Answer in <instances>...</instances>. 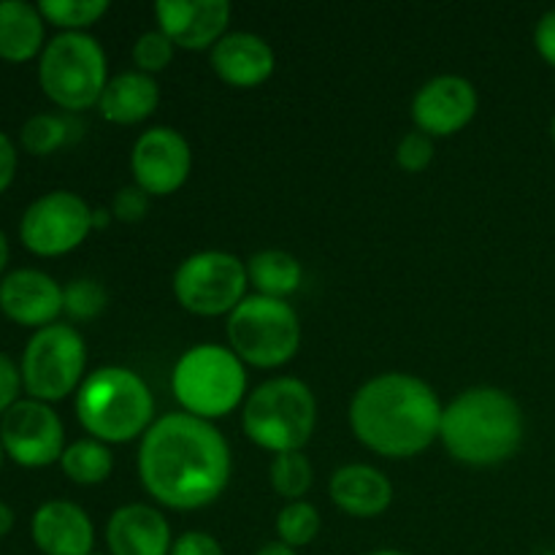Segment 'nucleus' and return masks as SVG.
<instances>
[{"mask_svg":"<svg viewBox=\"0 0 555 555\" xmlns=\"http://www.w3.org/2000/svg\"><path fill=\"white\" fill-rule=\"evenodd\" d=\"M366 555H410V553L393 551V547H383V551H372V553H366Z\"/></svg>","mask_w":555,"mask_h":555,"instance_id":"obj_41","label":"nucleus"},{"mask_svg":"<svg viewBox=\"0 0 555 555\" xmlns=\"http://www.w3.org/2000/svg\"><path fill=\"white\" fill-rule=\"evenodd\" d=\"M255 555H298V551H293V547L282 545V542L276 540V542H269V545L260 547V551Z\"/></svg>","mask_w":555,"mask_h":555,"instance_id":"obj_38","label":"nucleus"},{"mask_svg":"<svg viewBox=\"0 0 555 555\" xmlns=\"http://www.w3.org/2000/svg\"><path fill=\"white\" fill-rule=\"evenodd\" d=\"M249 285L255 287L258 296L280 298L287 301V296L301 287L304 269L301 260L285 249H260L247 260Z\"/></svg>","mask_w":555,"mask_h":555,"instance_id":"obj_23","label":"nucleus"},{"mask_svg":"<svg viewBox=\"0 0 555 555\" xmlns=\"http://www.w3.org/2000/svg\"><path fill=\"white\" fill-rule=\"evenodd\" d=\"M480 108L477 87L466 76L442 74L428 79L412 98V122L415 130L431 139H448L461 133Z\"/></svg>","mask_w":555,"mask_h":555,"instance_id":"obj_14","label":"nucleus"},{"mask_svg":"<svg viewBox=\"0 0 555 555\" xmlns=\"http://www.w3.org/2000/svg\"><path fill=\"white\" fill-rule=\"evenodd\" d=\"M33 545L43 555H90L95 551V526L85 507L65 499H49L33 513Z\"/></svg>","mask_w":555,"mask_h":555,"instance_id":"obj_18","label":"nucleus"},{"mask_svg":"<svg viewBox=\"0 0 555 555\" xmlns=\"http://www.w3.org/2000/svg\"><path fill=\"white\" fill-rule=\"evenodd\" d=\"M157 30L166 33L177 49L204 52L215 49L228 33L231 3L228 0H160L155 5Z\"/></svg>","mask_w":555,"mask_h":555,"instance_id":"obj_16","label":"nucleus"},{"mask_svg":"<svg viewBox=\"0 0 555 555\" xmlns=\"http://www.w3.org/2000/svg\"><path fill=\"white\" fill-rule=\"evenodd\" d=\"M551 139H553V144H555V114H553V119H551Z\"/></svg>","mask_w":555,"mask_h":555,"instance_id":"obj_42","label":"nucleus"},{"mask_svg":"<svg viewBox=\"0 0 555 555\" xmlns=\"http://www.w3.org/2000/svg\"><path fill=\"white\" fill-rule=\"evenodd\" d=\"M0 444L5 459L25 469L60 464L65 453V426L52 404L20 399L0 417Z\"/></svg>","mask_w":555,"mask_h":555,"instance_id":"obj_12","label":"nucleus"},{"mask_svg":"<svg viewBox=\"0 0 555 555\" xmlns=\"http://www.w3.org/2000/svg\"><path fill=\"white\" fill-rule=\"evenodd\" d=\"M160 106V85L141 70H122L112 76L98 101V114L112 125H139Z\"/></svg>","mask_w":555,"mask_h":555,"instance_id":"obj_21","label":"nucleus"},{"mask_svg":"<svg viewBox=\"0 0 555 555\" xmlns=\"http://www.w3.org/2000/svg\"><path fill=\"white\" fill-rule=\"evenodd\" d=\"M274 529L282 545L298 551V547H307L318 540L320 529H323V518H320L318 507L312 502L301 499V502H287L280 509Z\"/></svg>","mask_w":555,"mask_h":555,"instance_id":"obj_27","label":"nucleus"},{"mask_svg":"<svg viewBox=\"0 0 555 555\" xmlns=\"http://www.w3.org/2000/svg\"><path fill=\"white\" fill-rule=\"evenodd\" d=\"M328 496L350 518H379L393 504V482L369 464H347L331 475Z\"/></svg>","mask_w":555,"mask_h":555,"instance_id":"obj_20","label":"nucleus"},{"mask_svg":"<svg viewBox=\"0 0 555 555\" xmlns=\"http://www.w3.org/2000/svg\"><path fill=\"white\" fill-rule=\"evenodd\" d=\"M0 312L22 328L41 331L63 314V285L47 271L14 269L0 280Z\"/></svg>","mask_w":555,"mask_h":555,"instance_id":"obj_15","label":"nucleus"},{"mask_svg":"<svg viewBox=\"0 0 555 555\" xmlns=\"http://www.w3.org/2000/svg\"><path fill=\"white\" fill-rule=\"evenodd\" d=\"M225 334L244 366L280 369L301 347V318L287 301L253 293L228 314Z\"/></svg>","mask_w":555,"mask_h":555,"instance_id":"obj_8","label":"nucleus"},{"mask_svg":"<svg viewBox=\"0 0 555 555\" xmlns=\"http://www.w3.org/2000/svg\"><path fill=\"white\" fill-rule=\"evenodd\" d=\"M444 404L426 379L404 372L377 374L350 401L358 442L390 461L415 459L439 439Z\"/></svg>","mask_w":555,"mask_h":555,"instance_id":"obj_2","label":"nucleus"},{"mask_svg":"<svg viewBox=\"0 0 555 555\" xmlns=\"http://www.w3.org/2000/svg\"><path fill=\"white\" fill-rule=\"evenodd\" d=\"M171 555H225L220 542L206 531H184L173 540Z\"/></svg>","mask_w":555,"mask_h":555,"instance_id":"obj_34","label":"nucleus"},{"mask_svg":"<svg viewBox=\"0 0 555 555\" xmlns=\"http://www.w3.org/2000/svg\"><path fill=\"white\" fill-rule=\"evenodd\" d=\"M65 141H68V122L57 117V114H33L30 119H25L20 130L22 150L36 157L54 155Z\"/></svg>","mask_w":555,"mask_h":555,"instance_id":"obj_28","label":"nucleus"},{"mask_svg":"<svg viewBox=\"0 0 555 555\" xmlns=\"http://www.w3.org/2000/svg\"><path fill=\"white\" fill-rule=\"evenodd\" d=\"M534 47L540 57L555 68V9L540 16L534 27Z\"/></svg>","mask_w":555,"mask_h":555,"instance_id":"obj_35","label":"nucleus"},{"mask_svg":"<svg viewBox=\"0 0 555 555\" xmlns=\"http://www.w3.org/2000/svg\"><path fill=\"white\" fill-rule=\"evenodd\" d=\"M269 482L276 496L287 499V502H301L314 482L312 461L304 455V450L274 455L269 466Z\"/></svg>","mask_w":555,"mask_h":555,"instance_id":"obj_25","label":"nucleus"},{"mask_svg":"<svg viewBox=\"0 0 555 555\" xmlns=\"http://www.w3.org/2000/svg\"><path fill=\"white\" fill-rule=\"evenodd\" d=\"M14 509L9 507L5 502H0V540H3L5 534H11V529H14Z\"/></svg>","mask_w":555,"mask_h":555,"instance_id":"obj_37","label":"nucleus"},{"mask_svg":"<svg viewBox=\"0 0 555 555\" xmlns=\"http://www.w3.org/2000/svg\"><path fill=\"white\" fill-rule=\"evenodd\" d=\"M38 85L65 112L95 108L108 85V60L90 33H57L38 57Z\"/></svg>","mask_w":555,"mask_h":555,"instance_id":"obj_7","label":"nucleus"},{"mask_svg":"<svg viewBox=\"0 0 555 555\" xmlns=\"http://www.w3.org/2000/svg\"><path fill=\"white\" fill-rule=\"evenodd\" d=\"M193 171L190 141L168 125H155L135 139L130 152V173L150 198L173 195L184 188Z\"/></svg>","mask_w":555,"mask_h":555,"instance_id":"obj_13","label":"nucleus"},{"mask_svg":"<svg viewBox=\"0 0 555 555\" xmlns=\"http://www.w3.org/2000/svg\"><path fill=\"white\" fill-rule=\"evenodd\" d=\"M173 54H177V47L163 30L141 33L133 43V63L135 70H141V74H160L171 65Z\"/></svg>","mask_w":555,"mask_h":555,"instance_id":"obj_30","label":"nucleus"},{"mask_svg":"<svg viewBox=\"0 0 555 555\" xmlns=\"http://www.w3.org/2000/svg\"><path fill=\"white\" fill-rule=\"evenodd\" d=\"M173 399L201 421H220L247 401V366L228 345L204 341L179 356L171 372Z\"/></svg>","mask_w":555,"mask_h":555,"instance_id":"obj_5","label":"nucleus"},{"mask_svg":"<svg viewBox=\"0 0 555 555\" xmlns=\"http://www.w3.org/2000/svg\"><path fill=\"white\" fill-rule=\"evenodd\" d=\"M171 287L179 307L195 318L231 314L247 298V263L225 249H204L179 263Z\"/></svg>","mask_w":555,"mask_h":555,"instance_id":"obj_10","label":"nucleus"},{"mask_svg":"<svg viewBox=\"0 0 555 555\" xmlns=\"http://www.w3.org/2000/svg\"><path fill=\"white\" fill-rule=\"evenodd\" d=\"M92 206L74 190H49L38 195L20 220V242L38 258H60L87 242L92 225Z\"/></svg>","mask_w":555,"mask_h":555,"instance_id":"obj_11","label":"nucleus"},{"mask_svg":"<svg viewBox=\"0 0 555 555\" xmlns=\"http://www.w3.org/2000/svg\"><path fill=\"white\" fill-rule=\"evenodd\" d=\"M171 524L152 504H125L108 518V555H171Z\"/></svg>","mask_w":555,"mask_h":555,"instance_id":"obj_19","label":"nucleus"},{"mask_svg":"<svg viewBox=\"0 0 555 555\" xmlns=\"http://www.w3.org/2000/svg\"><path fill=\"white\" fill-rule=\"evenodd\" d=\"M3 459H5V453H3V444H0V469H3Z\"/></svg>","mask_w":555,"mask_h":555,"instance_id":"obj_43","label":"nucleus"},{"mask_svg":"<svg viewBox=\"0 0 555 555\" xmlns=\"http://www.w3.org/2000/svg\"><path fill=\"white\" fill-rule=\"evenodd\" d=\"M38 11L47 25L60 27L63 33H87V27L108 14V0H41Z\"/></svg>","mask_w":555,"mask_h":555,"instance_id":"obj_26","label":"nucleus"},{"mask_svg":"<svg viewBox=\"0 0 555 555\" xmlns=\"http://www.w3.org/2000/svg\"><path fill=\"white\" fill-rule=\"evenodd\" d=\"M22 390L25 388H22L20 366L5 352H0V417L20 401Z\"/></svg>","mask_w":555,"mask_h":555,"instance_id":"obj_33","label":"nucleus"},{"mask_svg":"<svg viewBox=\"0 0 555 555\" xmlns=\"http://www.w3.org/2000/svg\"><path fill=\"white\" fill-rule=\"evenodd\" d=\"M217 79L236 90H253L274 76L276 52L263 36L247 30L225 33L209 52Z\"/></svg>","mask_w":555,"mask_h":555,"instance_id":"obj_17","label":"nucleus"},{"mask_svg":"<svg viewBox=\"0 0 555 555\" xmlns=\"http://www.w3.org/2000/svg\"><path fill=\"white\" fill-rule=\"evenodd\" d=\"M76 421L103 444L141 439L155 423V396L141 374L128 366H101L76 390Z\"/></svg>","mask_w":555,"mask_h":555,"instance_id":"obj_4","label":"nucleus"},{"mask_svg":"<svg viewBox=\"0 0 555 555\" xmlns=\"http://www.w3.org/2000/svg\"><path fill=\"white\" fill-rule=\"evenodd\" d=\"M60 469L68 477L74 486H101L112 477L114 472V453L108 444L98 442V439H76L65 448L63 459H60Z\"/></svg>","mask_w":555,"mask_h":555,"instance_id":"obj_24","label":"nucleus"},{"mask_svg":"<svg viewBox=\"0 0 555 555\" xmlns=\"http://www.w3.org/2000/svg\"><path fill=\"white\" fill-rule=\"evenodd\" d=\"M318 426V399L298 377H274L249 390L242 406L244 437L269 453H296Z\"/></svg>","mask_w":555,"mask_h":555,"instance_id":"obj_6","label":"nucleus"},{"mask_svg":"<svg viewBox=\"0 0 555 555\" xmlns=\"http://www.w3.org/2000/svg\"><path fill=\"white\" fill-rule=\"evenodd\" d=\"M16 166H20V155H16L14 141L0 130V195L14 184Z\"/></svg>","mask_w":555,"mask_h":555,"instance_id":"obj_36","label":"nucleus"},{"mask_svg":"<svg viewBox=\"0 0 555 555\" xmlns=\"http://www.w3.org/2000/svg\"><path fill=\"white\" fill-rule=\"evenodd\" d=\"M47 43V20L38 3L0 0V60L14 65L30 63L33 57H41Z\"/></svg>","mask_w":555,"mask_h":555,"instance_id":"obj_22","label":"nucleus"},{"mask_svg":"<svg viewBox=\"0 0 555 555\" xmlns=\"http://www.w3.org/2000/svg\"><path fill=\"white\" fill-rule=\"evenodd\" d=\"M108 307V293L106 287L98 280H70L63 287V312L70 320H95Z\"/></svg>","mask_w":555,"mask_h":555,"instance_id":"obj_29","label":"nucleus"},{"mask_svg":"<svg viewBox=\"0 0 555 555\" xmlns=\"http://www.w3.org/2000/svg\"><path fill=\"white\" fill-rule=\"evenodd\" d=\"M150 211V195L139 188V184H128L114 193L112 201V217L117 222H141Z\"/></svg>","mask_w":555,"mask_h":555,"instance_id":"obj_32","label":"nucleus"},{"mask_svg":"<svg viewBox=\"0 0 555 555\" xmlns=\"http://www.w3.org/2000/svg\"><path fill=\"white\" fill-rule=\"evenodd\" d=\"M9 258H11L9 238H5V233L0 231V280H3V276H5V266H9Z\"/></svg>","mask_w":555,"mask_h":555,"instance_id":"obj_39","label":"nucleus"},{"mask_svg":"<svg viewBox=\"0 0 555 555\" xmlns=\"http://www.w3.org/2000/svg\"><path fill=\"white\" fill-rule=\"evenodd\" d=\"M90 555H108V553H98V551H92Z\"/></svg>","mask_w":555,"mask_h":555,"instance_id":"obj_44","label":"nucleus"},{"mask_svg":"<svg viewBox=\"0 0 555 555\" xmlns=\"http://www.w3.org/2000/svg\"><path fill=\"white\" fill-rule=\"evenodd\" d=\"M434 139L421 133V130H410L401 135L399 146H396V163L401 171L406 173H423L434 163Z\"/></svg>","mask_w":555,"mask_h":555,"instance_id":"obj_31","label":"nucleus"},{"mask_svg":"<svg viewBox=\"0 0 555 555\" xmlns=\"http://www.w3.org/2000/svg\"><path fill=\"white\" fill-rule=\"evenodd\" d=\"M108 222H112V209H95L92 211V225H95V231L98 228H103V225H108Z\"/></svg>","mask_w":555,"mask_h":555,"instance_id":"obj_40","label":"nucleus"},{"mask_svg":"<svg viewBox=\"0 0 555 555\" xmlns=\"http://www.w3.org/2000/svg\"><path fill=\"white\" fill-rule=\"evenodd\" d=\"M526 437V417L518 401L502 388L477 385L444 404L439 442L466 466H499L513 459Z\"/></svg>","mask_w":555,"mask_h":555,"instance_id":"obj_3","label":"nucleus"},{"mask_svg":"<svg viewBox=\"0 0 555 555\" xmlns=\"http://www.w3.org/2000/svg\"><path fill=\"white\" fill-rule=\"evenodd\" d=\"M141 488L160 507L195 513L225 493L231 482V444L209 421L171 412L152 423L139 444Z\"/></svg>","mask_w":555,"mask_h":555,"instance_id":"obj_1","label":"nucleus"},{"mask_svg":"<svg viewBox=\"0 0 555 555\" xmlns=\"http://www.w3.org/2000/svg\"><path fill=\"white\" fill-rule=\"evenodd\" d=\"M87 369L85 336L74 325L54 323L33 331L22 350L20 374L27 399L54 404L81 388Z\"/></svg>","mask_w":555,"mask_h":555,"instance_id":"obj_9","label":"nucleus"}]
</instances>
